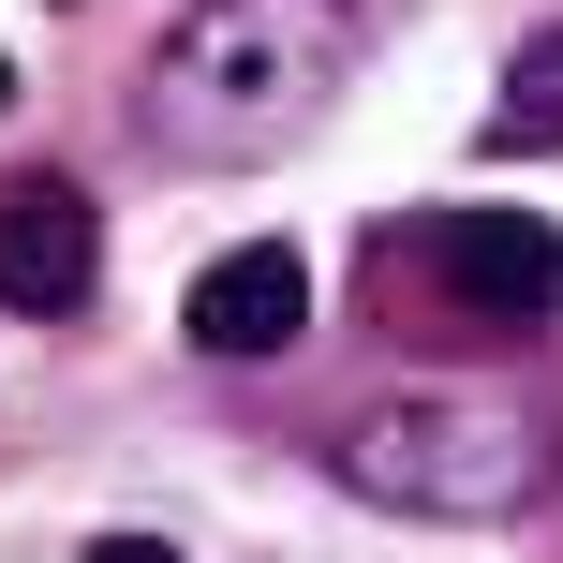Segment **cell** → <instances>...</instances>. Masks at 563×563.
Masks as SVG:
<instances>
[{
	"label": "cell",
	"mask_w": 563,
	"mask_h": 563,
	"mask_svg": "<svg viewBox=\"0 0 563 563\" xmlns=\"http://www.w3.org/2000/svg\"><path fill=\"white\" fill-rule=\"evenodd\" d=\"M371 45V0H194L148 59V148L164 164H253L282 148Z\"/></svg>",
	"instance_id": "cell-1"
},
{
	"label": "cell",
	"mask_w": 563,
	"mask_h": 563,
	"mask_svg": "<svg viewBox=\"0 0 563 563\" xmlns=\"http://www.w3.org/2000/svg\"><path fill=\"white\" fill-rule=\"evenodd\" d=\"M563 460V416L534 386H430L341 430V489L400 519H519Z\"/></svg>",
	"instance_id": "cell-2"
},
{
	"label": "cell",
	"mask_w": 563,
	"mask_h": 563,
	"mask_svg": "<svg viewBox=\"0 0 563 563\" xmlns=\"http://www.w3.org/2000/svg\"><path fill=\"white\" fill-rule=\"evenodd\" d=\"M430 267H445V297L489 311V327H549L563 311V223H534V208H460V223L430 238Z\"/></svg>",
	"instance_id": "cell-3"
},
{
	"label": "cell",
	"mask_w": 563,
	"mask_h": 563,
	"mask_svg": "<svg viewBox=\"0 0 563 563\" xmlns=\"http://www.w3.org/2000/svg\"><path fill=\"white\" fill-rule=\"evenodd\" d=\"M89 267H104L89 194L75 178H15V194H0V311H75Z\"/></svg>",
	"instance_id": "cell-4"
},
{
	"label": "cell",
	"mask_w": 563,
	"mask_h": 563,
	"mask_svg": "<svg viewBox=\"0 0 563 563\" xmlns=\"http://www.w3.org/2000/svg\"><path fill=\"white\" fill-rule=\"evenodd\" d=\"M297 327H311V253L297 238H238V253L194 282V341L208 356H282Z\"/></svg>",
	"instance_id": "cell-5"
},
{
	"label": "cell",
	"mask_w": 563,
	"mask_h": 563,
	"mask_svg": "<svg viewBox=\"0 0 563 563\" xmlns=\"http://www.w3.org/2000/svg\"><path fill=\"white\" fill-rule=\"evenodd\" d=\"M489 148H563V30H549V45H519L505 104H489Z\"/></svg>",
	"instance_id": "cell-6"
},
{
	"label": "cell",
	"mask_w": 563,
	"mask_h": 563,
	"mask_svg": "<svg viewBox=\"0 0 563 563\" xmlns=\"http://www.w3.org/2000/svg\"><path fill=\"white\" fill-rule=\"evenodd\" d=\"M89 563H178L164 534H104V549H89Z\"/></svg>",
	"instance_id": "cell-7"
},
{
	"label": "cell",
	"mask_w": 563,
	"mask_h": 563,
	"mask_svg": "<svg viewBox=\"0 0 563 563\" xmlns=\"http://www.w3.org/2000/svg\"><path fill=\"white\" fill-rule=\"evenodd\" d=\"M0 104H15V59H0Z\"/></svg>",
	"instance_id": "cell-8"
}]
</instances>
